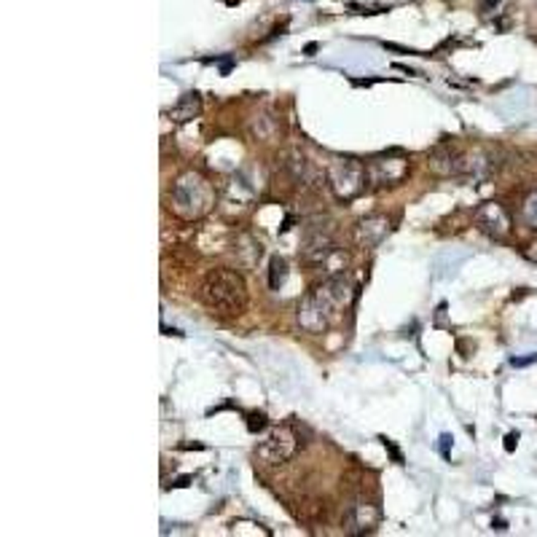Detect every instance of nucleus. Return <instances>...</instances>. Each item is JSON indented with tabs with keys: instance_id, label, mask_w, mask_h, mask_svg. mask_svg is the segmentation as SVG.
Returning <instances> with one entry per match:
<instances>
[{
	"instance_id": "1",
	"label": "nucleus",
	"mask_w": 537,
	"mask_h": 537,
	"mask_svg": "<svg viewBox=\"0 0 537 537\" xmlns=\"http://www.w3.org/2000/svg\"><path fill=\"white\" fill-rule=\"evenodd\" d=\"M358 296V288L344 274H331L320 288H314L299 303V325L306 333H323Z\"/></svg>"
},
{
	"instance_id": "2",
	"label": "nucleus",
	"mask_w": 537,
	"mask_h": 537,
	"mask_svg": "<svg viewBox=\"0 0 537 537\" xmlns=\"http://www.w3.org/2000/svg\"><path fill=\"white\" fill-rule=\"evenodd\" d=\"M199 299L207 312L218 317H232L247 303V285L234 269H213L199 285Z\"/></svg>"
},
{
	"instance_id": "3",
	"label": "nucleus",
	"mask_w": 537,
	"mask_h": 537,
	"mask_svg": "<svg viewBox=\"0 0 537 537\" xmlns=\"http://www.w3.org/2000/svg\"><path fill=\"white\" fill-rule=\"evenodd\" d=\"M213 204V188L199 173H185L175 180L170 191V207L183 221H196L202 218Z\"/></svg>"
},
{
	"instance_id": "4",
	"label": "nucleus",
	"mask_w": 537,
	"mask_h": 537,
	"mask_svg": "<svg viewBox=\"0 0 537 537\" xmlns=\"http://www.w3.org/2000/svg\"><path fill=\"white\" fill-rule=\"evenodd\" d=\"M301 258L312 266H325L333 274H342V269L347 266V255L342 253L339 242L333 234L323 226H314L303 234L301 242Z\"/></svg>"
},
{
	"instance_id": "5",
	"label": "nucleus",
	"mask_w": 537,
	"mask_h": 537,
	"mask_svg": "<svg viewBox=\"0 0 537 537\" xmlns=\"http://www.w3.org/2000/svg\"><path fill=\"white\" fill-rule=\"evenodd\" d=\"M368 180H371L368 178V167L360 164L358 159H336L328 167V185H331L333 196L342 199V202L358 199L360 194L365 191Z\"/></svg>"
},
{
	"instance_id": "6",
	"label": "nucleus",
	"mask_w": 537,
	"mask_h": 537,
	"mask_svg": "<svg viewBox=\"0 0 537 537\" xmlns=\"http://www.w3.org/2000/svg\"><path fill=\"white\" fill-rule=\"evenodd\" d=\"M299 433H296L291 424H280V427H274V430L261 441V446L255 449V454H258L264 462H269V465H280V462H288V460L299 452Z\"/></svg>"
},
{
	"instance_id": "7",
	"label": "nucleus",
	"mask_w": 537,
	"mask_h": 537,
	"mask_svg": "<svg viewBox=\"0 0 537 537\" xmlns=\"http://www.w3.org/2000/svg\"><path fill=\"white\" fill-rule=\"evenodd\" d=\"M409 159L406 156H379L368 164V178L376 185H395L406 178Z\"/></svg>"
},
{
	"instance_id": "8",
	"label": "nucleus",
	"mask_w": 537,
	"mask_h": 537,
	"mask_svg": "<svg viewBox=\"0 0 537 537\" xmlns=\"http://www.w3.org/2000/svg\"><path fill=\"white\" fill-rule=\"evenodd\" d=\"M379 508L373 502H355L344 516V532L347 535H373L379 527Z\"/></svg>"
},
{
	"instance_id": "9",
	"label": "nucleus",
	"mask_w": 537,
	"mask_h": 537,
	"mask_svg": "<svg viewBox=\"0 0 537 537\" xmlns=\"http://www.w3.org/2000/svg\"><path fill=\"white\" fill-rule=\"evenodd\" d=\"M476 224L483 234H489V237L494 239H502L511 232V218H508L505 207L497 204V202H483V204L478 207Z\"/></svg>"
},
{
	"instance_id": "10",
	"label": "nucleus",
	"mask_w": 537,
	"mask_h": 537,
	"mask_svg": "<svg viewBox=\"0 0 537 537\" xmlns=\"http://www.w3.org/2000/svg\"><path fill=\"white\" fill-rule=\"evenodd\" d=\"M387 234H390V221L384 215H368L355 229V242L365 250H373L387 239Z\"/></svg>"
},
{
	"instance_id": "11",
	"label": "nucleus",
	"mask_w": 537,
	"mask_h": 537,
	"mask_svg": "<svg viewBox=\"0 0 537 537\" xmlns=\"http://www.w3.org/2000/svg\"><path fill=\"white\" fill-rule=\"evenodd\" d=\"M199 111H202V100H199V94H196V92H188V94H183L178 103L170 108V119L191 121L199 116Z\"/></svg>"
},
{
	"instance_id": "12",
	"label": "nucleus",
	"mask_w": 537,
	"mask_h": 537,
	"mask_svg": "<svg viewBox=\"0 0 537 537\" xmlns=\"http://www.w3.org/2000/svg\"><path fill=\"white\" fill-rule=\"evenodd\" d=\"M285 280H288V264H285V258L274 255L269 261V288L272 291H280L285 285Z\"/></svg>"
},
{
	"instance_id": "13",
	"label": "nucleus",
	"mask_w": 537,
	"mask_h": 537,
	"mask_svg": "<svg viewBox=\"0 0 537 537\" xmlns=\"http://www.w3.org/2000/svg\"><path fill=\"white\" fill-rule=\"evenodd\" d=\"M288 167L293 170V175L299 180H312L314 178V170H312V162L306 159V156H301V154H291V162H288Z\"/></svg>"
},
{
	"instance_id": "14",
	"label": "nucleus",
	"mask_w": 537,
	"mask_h": 537,
	"mask_svg": "<svg viewBox=\"0 0 537 537\" xmlns=\"http://www.w3.org/2000/svg\"><path fill=\"white\" fill-rule=\"evenodd\" d=\"M524 221H527L532 229H537V191L524 202Z\"/></svg>"
},
{
	"instance_id": "15",
	"label": "nucleus",
	"mask_w": 537,
	"mask_h": 537,
	"mask_svg": "<svg viewBox=\"0 0 537 537\" xmlns=\"http://www.w3.org/2000/svg\"><path fill=\"white\" fill-rule=\"evenodd\" d=\"M247 427H250L253 433H255V430H264V427H266V417H264V414H253L250 422H247Z\"/></svg>"
},
{
	"instance_id": "16",
	"label": "nucleus",
	"mask_w": 537,
	"mask_h": 537,
	"mask_svg": "<svg viewBox=\"0 0 537 537\" xmlns=\"http://www.w3.org/2000/svg\"><path fill=\"white\" fill-rule=\"evenodd\" d=\"M511 363L519 365V368H522V365H532V363H537V355H530V358H513Z\"/></svg>"
},
{
	"instance_id": "17",
	"label": "nucleus",
	"mask_w": 537,
	"mask_h": 537,
	"mask_svg": "<svg viewBox=\"0 0 537 537\" xmlns=\"http://www.w3.org/2000/svg\"><path fill=\"white\" fill-rule=\"evenodd\" d=\"M449 441H452L449 435H443V438H441V454H443V457H449Z\"/></svg>"
},
{
	"instance_id": "18",
	"label": "nucleus",
	"mask_w": 537,
	"mask_h": 537,
	"mask_svg": "<svg viewBox=\"0 0 537 537\" xmlns=\"http://www.w3.org/2000/svg\"><path fill=\"white\" fill-rule=\"evenodd\" d=\"M516 438H519V435H513V433L505 438V441H508V443H505V449H508V452H513V446H516Z\"/></svg>"
}]
</instances>
